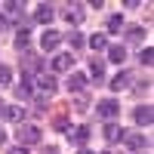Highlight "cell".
<instances>
[{"label":"cell","mask_w":154,"mask_h":154,"mask_svg":"<svg viewBox=\"0 0 154 154\" xmlns=\"http://www.w3.org/2000/svg\"><path fill=\"white\" fill-rule=\"evenodd\" d=\"M16 139H19V145H22V148L37 145V142H40V130H37V126H28V123H19Z\"/></svg>","instance_id":"cell-1"},{"label":"cell","mask_w":154,"mask_h":154,"mask_svg":"<svg viewBox=\"0 0 154 154\" xmlns=\"http://www.w3.org/2000/svg\"><path fill=\"white\" fill-rule=\"evenodd\" d=\"M86 83H89L86 74H77V71H74V74H68V83H65V86H68V93L80 96V93H86Z\"/></svg>","instance_id":"cell-2"},{"label":"cell","mask_w":154,"mask_h":154,"mask_svg":"<svg viewBox=\"0 0 154 154\" xmlns=\"http://www.w3.org/2000/svg\"><path fill=\"white\" fill-rule=\"evenodd\" d=\"M68 142L77 145V148H83L89 142V126H74V130H68Z\"/></svg>","instance_id":"cell-3"},{"label":"cell","mask_w":154,"mask_h":154,"mask_svg":"<svg viewBox=\"0 0 154 154\" xmlns=\"http://www.w3.org/2000/svg\"><path fill=\"white\" fill-rule=\"evenodd\" d=\"M40 68H43V59H37L34 53H25V56H22V71L28 74V77H31V74H37Z\"/></svg>","instance_id":"cell-4"},{"label":"cell","mask_w":154,"mask_h":154,"mask_svg":"<svg viewBox=\"0 0 154 154\" xmlns=\"http://www.w3.org/2000/svg\"><path fill=\"white\" fill-rule=\"evenodd\" d=\"M59 43H62V34H59V31H53V28H46V31H43V37H40V46L46 49V53H53Z\"/></svg>","instance_id":"cell-5"},{"label":"cell","mask_w":154,"mask_h":154,"mask_svg":"<svg viewBox=\"0 0 154 154\" xmlns=\"http://www.w3.org/2000/svg\"><path fill=\"white\" fill-rule=\"evenodd\" d=\"M96 111H99L105 120H114L120 108H117V102H114V99H105V102H99V105H96Z\"/></svg>","instance_id":"cell-6"},{"label":"cell","mask_w":154,"mask_h":154,"mask_svg":"<svg viewBox=\"0 0 154 154\" xmlns=\"http://www.w3.org/2000/svg\"><path fill=\"white\" fill-rule=\"evenodd\" d=\"M123 126H117V123H105V130H102V136H105V142H123Z\"/></svg>","instance_id":"cell-7"},{"label":"cell","mask_w":154,"mask_h":154,"mask_svg":"<svg viewBox=\"0 0 154 154\" xmlns=\"http://www.w3.org/2000/svg\"><path fill=\"white\" fill-rule=\"evenodd\" d=\"M123 142H126V148H133V151H139V148L148 145L142 133H123Z\"/></svg>","instance_id":"cell-8"},{"label":"cell","mask_w":154,"mask_h":154,"mask_svg":"<svg viewBox=\"0 0 154 154\" xmlns=\"http://www.w3.org/2000/svg\"><path fill=\"white\" fill-rule=\"evenodd\" d=\"M0 9H3V12H6L9 19H19V25L25 22V16H22V9H25V6H22V3H16V0H9V3H3Z\"/></svg>","instance_id":"cell-9"},{"label":"cell","mask_w":154,"mask_h":154,"mask_svg":"<svg viewBox=\"0 0 154 154\" xmlns=\"http://www.w3.org/2000/svg\"><path fill=\"white\" fill-rule=\"evenodd\" d=\"M151 120H154V111H151V105L136 108V123H139V126H151Z\"/></svg>","instance_id":"cell-10"},{"label":"cell","mask_w":154,"mask_h":154,"mask_svg":"<svg viewBox=\"0 0 154 154\" xmlns=\"http://www.w3.org/2000/svg\"><path fill=\"white\" fill-rule=\"evenodd\" d=\"M37 86H40V89H43L46 96H53V93H56V86H59V80H56L53 74H40V80H37Z\"/></svg>","instance_id":"cell-11"},{"label":"cell","mask_w":154,"mask_h":154,"mask_svg":"<svg viewBox=\"0 0 154 154\" xmlns=\"http://www.w3.org/2000/svg\"><path fill=\"white\" fill-rule=\"evenodd\" d=\"M71 65H74L71 53H59V56L53 59V68H56V71H71Z\"/></svg>","instance_id":"cell-12"},{"label":"cell","mask_w":154,"mask_h":154,"mask_svg":"<svg viewBox=\"0 0 154 154\" xmlns=\"http://www.w3.org/2000/svg\"><path fill=\"white\" fill-rule=\"evenodd\" d=\"M53 16H56V12H53V6H49V3H40V6H37V12H34V19L40 22V25L53 22Z\"/></svg>","instance_id":"cell-13"},{"label":"cell","mask_w":154,"mask_h":154,"mask_svg":"<svg viewBox=\"0 0 154 154\" xmlns=\"http://www.w3.org/2000/svg\"><path fill=\"white\" fill-rule=\"evenodd\" d=\"M108 59L111 62H117V65H123V59H126V49L120 43H108Z\"/></svg>","instance_id":"cell-14"},{"label":"cell","mask_w":154,"mask_h":154,"mask_svg":"<svg viewBox=\"0 0 154 154\" xmlns=\"http://www.w3.org/2000/svg\"><path fill=\"white\" fill-rule=\"evenodd\" d=\"M130 80H133V77H130V71H120V74L111 80V89H114V93H120V89H126V86H130Z\"/></svg>","instance_id":"cell-15"},{"label":"cell","mask_w":154,"mask_h":154,"mask_svg":"<svg viewBox=\"0 0 154 154\" xmlns=\"http://www.w3.org/2000/svg\"><path fill=\"white\" fill-rule=\"evenodd\" d=\"M31 83H34V77L25 74V77H22V83L16 86V96H19V99H28V96H31Z\"/></svg>","instance_id":"cell-16"},{"label":"cell","mask_w":154,"mask_h":154,"mask_svg":"<svg viewBox=\"0 0 154 154\" xmlns=\"http://www.w3.org/2000/svg\"><path fill=\"white\" fill-rule=\"evenodd\" d=\"M89 74H93L96 80H102V77H105V62H102V59H93V62H89Z\"/></svg>","instance_id":"cell-17"},{"label":"cell","mask_w":154,"mask_h":154,"mask_svg":"<svg viewBox=\"0 0 154 154\" xmlns=\"http://www.w3.org/2000/svg\"><path fill=\"white\" fill-rule=\"evenodd\" d=\"M25 114H28V111H25V108H19V105H12V108L6 105V117H9V120L22 123V120H25Z\"/></svg>","instance_id":"cell-18"},{"label":"cell","mask_w":154,"mask_h":154,"mask_svg":"<svg viewBox=\"0 0 154 154\" xmlns=\"http://www.w3.org/2000/svg\"><path fill=\"white\" fill-rule=\"evenodd\" d=\"M89 46H93L96 53H102V49H108V37H102V34H93V37H89Z\"/></svg>","instance_id":"cell-19"},{"label":"cell","mask_w":154,"mask_h":154,"mask_svg":"<svg viewBox=\"0 0 154 154\" xmlns=\"http://www.w3.org/2000/svg\"><path fill=\"white\" fill-rule=\"evenodd\" d=\"M16 49H25V53H28V28H19V34H16Z\"/></svg>","instance_id":"cell-20"},{"label":"cell","mask_w":154,"mask_h":154,"mask_svg":"<svg viewBox=\"0 0 154 154\" xmlns=\"http://www.w3.org/2000/svg\"><path fill=\"white\" fill-rule=\"evenodd\" d=\"M120 28H123V16H111V19H108V31H111V34H117Z\"/></svg>","instance_id":"cell-21"},{"label":"cell","mask_w":154,"mask_h":154,"mask_svg":"<svg viewBox=\"0 0 154 154\" xmlns=\"http://www.w3.org/2000/svg\"><path fill=\"white\" fill-rule=\"evenodd\" d=\"M74 111H80V114H83V111H89V99H86L83 93L77 96V99H74Z\"/></svg>","instance_id":"cell-22"},{"label":"cell","mask_w":154,"mask_h":154,"mask_svg":"<svg viewBox=\"0 0 154 154\" xmlns=\"http://www.w3.org/2000/svg\"><path fill=\"white\" fill-rule=\"evenodd\" d=\"M139 62H142V65L148 68V65H151V62H154V49H151V46H145V49H142V53H139Z\"/></svg>","instance_id":"cell-23"},{"label":"cell","mask_w":154,"mask_h":154,"mask_svg":"<svg viewBox=\"0 0 154 154\" xmlns=\"http://www.w3.org/2000/svg\"><path fill=\"white\" fill-rule=\"evenodd\" d=\"M53 126H56L59 133H68V117H65V114H56V120H53Z\"/></svg>","instance_id":"cell-24"},{"label":"cell","mask_w":154,"mask_h":154,"mask_svg":"<svg viewBox=\"0 0 154 154\" xmlns=\"http://www.w3.org/2000/svg\"><path fill=\"white\" fill-rule=\"evenodd\" d=\"M142 28H130V31H126V40H130V43H139V40H142Z\"/></svg>","instance_id":"cell-25"},{"label":"cell","mask_w":154,"mask_h":154,"mask_svg":"<svg viewBox=\"0 0 154 154\" xmlns=\"http://www.w3.org/2000/svg\"><path fill=\"white\" fill-rule=\"evenodd\" d=\"M9 80H12V71L6 65H0V86H9Z\"/></svg>","instance_id":"cell-26"},{"label":"cell","mask_w":154,"mask_h":154,"mask_svg":"<svg viewBox=\"0 0 154 154\" xmlns=\"http://www.w3.org/2000/svg\"><path fill=\"white\" fill-rule=\"evenodd\" d=\"M65 19H68L71 25H80V22H83V12H77V9H68V12H65Z\"/></svg>","instance_id":"cell-27"},{"label":"cell","mask_w":154,"mask_h":154,"mask_svg":"<svg viewBox=\"0 0 154 154\" xmlns=\"http://www.w3.org/2000/svg\"><path fill=\"white\" fill-rule=\"evenodd\" d=\"M68 43H71V49H80V46H83V37L77 34V31H71V34H68Z\"/></svg>","instance_id":"cell-28"},{"label":"cell","mask_w":154,"mask_h":154,"mask_svg":"<svg viewBox=\"0 0 154 154\" xmlns=\"http://www.w3.org/2000/svg\"><path fill=\"white\" fill-rule=\"evenodd\" d=\"M9 154H28V148H22V145H16V148H9Z\"/></svg>","instance_id":"cell-29"},{"label":"cell","mask_w":154,"mask_h":154,"mask_svg":"<svg viewBox=\"0 0 154 154\" xmlns=\"http://www.w3.org/2000/svg\"><path fill=\"white\" fill-rule=\"evenodd\" d=\"M43 154H59V148H53V145H49V148H43Z\"/></svg>","instance_id":"cell-30"},{"label":"cell","mask_w":154,"mask_h":154,"mask_svg":"<svg viewBox=\"0 0 154 154\" xmlns=\"http://www.w3.org/2000/svg\"><path fill=\"white\" fill-rule=\"evenodd\" d=\"M6 25H9V22H6V16H0V31H3V28H6Z\"/></svg>","instance_id":"cell-31"},{"label":"cell","mask_w":154,"mask_h":154,"mask_svg":"<svg viewBox=\"0 0 154 154\" xmlns=\"http://www.w3.org/2000/svg\"><path fill=\"white\" fill-rule=\"evenodd\" d=\"M0 117H6V105H3V102H0Z\"/></svg>","instance_id":"cell-32"},{"label":"cell","mask_w":154,"mask_h":154,"mask_svg":"<svg viewBox=\"0 0 154 154\" xmlns=\"http://www.w3.org/2000/svg\"><path fill=\"white\" fill-rule=\"evenodd\" d=\"M3 142H6V133H3V130H0V145H3Z\"/></svg>","instance_id":"cell-33"},{"label":"cell","mask_w":154,"mask_h":154,"mask_svg":"<svg viewBox=\"0 0 154 154\" xmlns=\"http://www.w3.org/2000/svg\"><path fill=\"white\" fill-rule=\"evenodd\" d=\"M80 154H93V151H86V148H80Z\"/></svg>","instance_id":"cell-34"},{"label":"cell","mask_w":154,"mask_h":154,"mask_svg":"<svg viewBox=\"0 0 154 154\" xmlns=\"http://www.w3.org/2000/svg\"><path fill=\"white\" fill-rule=\"evenodd\" d=\"M105 154H114V151H105Z\"/></svg>","instance_id":"cell-35"}]
</instances>
